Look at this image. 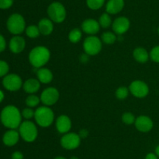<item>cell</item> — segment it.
Segmentation results:
<instances>
[{
    "label": "cell",
    "mask_w": 159,
    "mask_h": 159,
    "mask_svg": "<svg viewBox=\"0 0 159 159\" xmlns=\"http://www.w3.org/2000/svg\"><path fill=\"white\" fill-rule=\"evenodd\" d=\"M21 113L13 105H8L1 112V121L6 127L15 129L21 124Z\"/></svg>",
    "instance_id": "cell-1"
},
{
    "label": "cell",
    "mask_w": 159,
    "mask_h": 159,
    "mask_svg": "<svg viewBox=\"0 0 159 159\" xmlns=\"http://www.w3.org/2000/svg\"><path fill=\"white\" fill-rule=\"evenodd\" d=\"M51 52L44 46H37L33 48L29 54V61L35 68L43 66L49 61Z\"/></svg>",
    "instance_id": "cell-2"
},
{
    "label": "cell",
    "mask_w": 159,
    "mask_h": 159,
    "mask_svg": "<svg viewBox=\"0 0 159 159\" xmlns=\"http://www.w3.org/2000/svg\"><path fill=\"white\" fill-rule=\"evenodd\" d=\"M36 122L39 126L42 127H48L51 126L54 119L53 111L47 106H42L35 111L34 115Z\"/></svg>",
    "instance_id": "cell-3"
},
{
    "label": "cell",
    "mask_w": 159,
    "mask_h": 159,
    "mask_svg": "<svg viewBox=\"0 0 159 159\" xmlns=\"http://www.w3.org/2000/svg\"><path fill=\"white\" fill-rule=\"evenodd\" d=\"M20 135L26 142L34 141L37 139L38 131L36 125L33 122L25 121L22 123L19 129Z\"/></svg>",
    "instance_id": "cell-4"
},
{
    "label": "cell",
    "mask_w": 159,
    "mask_h": 159,
    "mask_svg": "<svg viewBox=\"0 0 159 159\" xmlns=\"http://www.w3.org/2000/svg\"><path fill=\"white\" fill-rule=\"evenodd\" d=\"M48 15L53 22L61 23L66 17V9L61 2H54L48 6Z\"/></svg>",
    "instance_id": "cell-5"
},
{
    "label": "cell",
    "mask_w": 159,
    "mask_h": 159,
    "mask_svg": "<svg viewBox=\"0 0 159 159\" xmlns=\"http://www.w3.org/2000/svg\"><path fill=\"white\" fill-rule=\"evenodd\" d=\"M7 28L12 34H20L25 30V20L23 16L19 13L12 14L7 20Z\"/></svg>",
    "instance_id": "cell-6"
},
{
    "label": "cell",
    "mask_w": 159,
    "mask_h": 159,
    "mask_svg": "<svg viewBox=\"0 0 159 159\" xmlns=\"http://www.w3.org/2000/svg\"><path fill=\"white\" fill-rule=\"evenodd\" d=\"M83 48L85 52L89 55H96L102 49V42L96 36H89L84 41Z\"/></svg>",
    "instance_id": "cell-7"
},
{
    "label": "cell",
    "mask_w": 159,
    "mask_h": 159,
    "mask_svg": "<svg viewBox=\"0 0 159 159\" xmlns=\"http://www.w3.org/2000/svg\"><path fill=\"white\" fill-rule=\"evenodd\" d=\"M80 143L81 137L75 132L65 133L61 139V145L66 150L76 149Z\"/></svg>",
    "instance_id": "cell-8"
},
{
    "label": "cell",
    "mask_w": 159,
    "mask_h": 159,
    "mask_svg": "<svg viewBox=\"0 0 159 159\" xmlns=\"http://www.w3.org/2000/svg\"><path fill=\"white\" fill-rule=\"evenodd\" d=\"M130 91L136 98H142L148 94L149 88L146 83L141 80H135L130 84Z\"/></svg>",
    "instance_id": "cell-9"
},
{
    "label": "cell",
    "mask_w": 159,
    "mask_h": 159,
    "mask_svg": "<svg viewBox=\"0 0 159 159\" xmlns=\"http://www.w3.org/2000/svg\"><path fill=\"white\" fill-rule=\"evenodd\" d=\"M2 84L5 88L10 91H16L20 89L23 85L22 79L16 74L6 75L2 80Z\"/></svg>",
    "instance_id": "cell-10"
},
{
    "label": "cell",
    "mask_w": 159,
    "mask_h": 159,
    "mask_svg": "<svg viewBox=\"0 0 159 159\" xmlns=\"http://www.w3.org/2000/svg\"><path fill=\"white\" fill-rule=\"evenodd\" d=\"M59 98V92L54 87H48L42 92L40 101L46 106H51L55 104Z\"/></svg>",
    "instance_id": "cell-11"
},
{
    "label": "cell",
    "mask_w": 159,
    "mask_h": 159,
    "mask_svg": "<svg viewBox=\"0 0 159 159\" xmlns=\"http://www.w3.org/2000/svg\"><path fill=\"white\" fill-rule=\"evenodd\" d=\"M130 25V20L127 17H120L113 21V30L116 34H123L128 31Z\"/></svg>",
    "instance_id": "cell-12"
},
{
    "label": "cell",
    "mask_w": 159,
    "mask_h": 159,
    "mask_svg": "<svg viewBox=\"0 0 159 159\" xmlns=\"http://www.w3.org/2000/svg\"><path fill=\"white\" fill-rule=\"evenodd\" d=\"M135 126L139 131L143 132H149L153 128V122L152 118L147 115H140L135 120Z\"/></svg>",
    "instance_id": "cell-13"
},
{
    "label": "cell",
    "mask_w": 159,
    "mask_h": 159,
    "mask_svg": "<svg viewBox=\"0 0 159 159\" xmlns=\"http://www.w3.org/2000/svg\"><path fill=\"white\" fill-rule=\"evenodd\" d=\"M82 29L85 33L88 34H96L100 29V25L97 20L94 19H87L84 20L82 24Z\"/></svg>",
    "instance_id": "cell-14"
},
{
    "label": "cell",
    "mask_w": 159,
    "mask_h": 159,
    "mask_svg": "<svg viewBox=\"0 0 159 159\" xmlns=\"http://www.w3.org/2000/svg\"><path fill=\"white\" fill-rule=\"evenodd\" d=\"M56 128L60 133H67L71 128V121L69 117L61 115L56 120Z\"/></svg>",
    "instance_id": "cell-15"
},
{
    "label": "cell",
    "mask_w": 159,
    "mask_h": 159,
    "mask_svg": "<svg viewBox=\"0 0 159 159\" xmlns=\"http://www.w3.org/2000/svg\"><path fill=\"white\" fill-rule=\"evenodd\" d=\"M26 46V42L23 37L20 36H14L9 41V48L11 51L16 54L22 52Z\"/></svg>",
    "instance_id": "cell-16"
},
{
    "label": "cell",
    "mask_w": 159,
    "mask_h": 159,
    "mask_svg": "<svg viewBox=\"0 0 159 159\" xmlns=\"http://www.w3.org/2000/svg\"><path fill=\"white\" fill-rule=\"evenodd\" d=\"M20 132H17L15 129H10L7 131L3 135L2 141L5 145L8 147H12L16 144L20 139Z\"/></svg>",
    "instance_id": "cell-17"
},
{
    "label": "cell",
    "mask_w": 159,
    "mask_h": 159,
    "mask_svg": "<svg viewBox=\"0 0 159 159\" xmlns=\"http://www.w3.org/2000/svg\"><path fill=\"white\" fill-rule=\"evenodd\" d=\"M124 7V0H109L106 6V10L109 14H116Z\"/></svg>",
    "instance_id": "cell-18"
},
{
    "label": "cell",
    "mask_w": 159,
    "mask_h": 159,
    "mask_svg": "<svg viewBox=\"0 0 159 159\" xmlns=\"http://www.w3.org/2000/svg\"><path fill=\"white\" fill-rule=\"evenodd\" d=\"M38 28L40 34L43 35H49L54 30V24H53L52 20L48 18L42 19L39 22Z\"/></svg>",
    "instance_id": "cell-19"
},
{
    "label": "cell",
    "mask_w": 159,
    "mask_h": 159,
    "mask_svg": "<svg viewBox=\"0 0 159 159\" xmlns=\"http://www.w3.org/2000/svg\"><path fill=\"white\" fill-rule=\"evenodd\" d=\"M40 87V81L37 79H34V78L28 79L23 84V89L28 94L36 93L37 91H38Z\"/></svg>",
    "instance_id": "cell-20"
},
{
    "label": "cell",
    "mask_w": 159,
    "mask_h": 159,
    "mask_svg": "<svg viewBox=\"0 0 159 159\" xmlns=\"http://www.w3.org/2000/svg\"><path fill=\"white\" fill-rule=\"evenodd\" d=\"M133 55L135 60L137 62H140V63L146 62L148 60L149 57H150L147 50L144 48H141V47H138V48H136L134 50Z\"/></svg>",
    "instance_id": "cell-21"
},
{
    "label": "cell",
    "mask_w": 159,
    "mask_h": 159,
    "mask_svg": "<svg viewBox=\"0 0 159 159\" xmlns=\"http://www.w3.org/2000/svg\"><path fill=\"white\" fill-rule=\"evenodd\" d=\"M38 80L43 84L51 83L53 80V73L47 68H40L37 73Z\"/></svg>",
    "instance_id": "cell-22"
},
{
    "label": "cell",
    "mask_w": 159,
    "mask_h": 159,
    "mask_svg": "<svg viewBox=\"0 0 159 159\" xmlns=\"http://www.w3.org/2000/svg\"><path fill=\"white\" fill-rule=\"evenodd\" d=\"M82 38V32L79 28H74L70 31L68 39L72 43H78Z\"/></svg>",
    "instance_id": "cell-23"
},
{
    "label": "cell",
    "mask_w": 159,
    "mask_h": 159,
    "mask_svg": "<svg viewBox=\"0 0 159 159\" xmlns=\"http://www.w3.org/2000/svg\"><path fill=\"white\" fill-rule=\"evenodd\" d=\"M99 25H100L102 27L108 28L112 23V20L110 14L107 13V12H104V13H102V15L100 16V17H99Z\"/></svg>",
    "instance_id": "cell-24"
},
{
    "label": "cell",
    "mask_w": 159,
    "mask_h": 159,
    "mask_svg": "<svg viewBox=\"0 0 159 159\" xmlns=\"http://www.w3.org/2000/svg\"><path fill=\"white\" fill-rule=\"evenodd\" d=\"M102 41L107 45H112L116 41V36L110 31L104 32L102 34Z\"/></svg>",
    "instance_id": "cell-25"
},
{
    "label": "cell",
    "mask_w": 159,
    "mask_h": 159,
    "mask_svg": "<svg viewBox=\"0 0 159 159\" xmlns=\"http://www.w3.org/2000/svg\"><path fill=\"white\" fill-rule=\"evenodd\" d=\"M105 3V0H86V4L89 9L97 10L102 8Z\"/></svg>",
    "instance_id": "cell-26"
},
{
    "label": "cell",
    "mask_w": 159,
    "mask_h": 159,
    "mask_svg": "<svg viewBox=\"0 0 159 159\" xmlns=\"http://www.w3.org/2000/svg\"><path fill=\"white\" fill-rule=\"evenodd\" d=\"M26 34L30 38H36V37H39L40 32L39 31L38 26H35V25H31L26 29Z\"/></svg>",
    "instance_id": "cell-27"
},
{
    "label": "cell",
    "mask_w": 159,
    "mask_h": 159,
    "mask_svg": "<svg viewBox=\"0 0 159 159\" xmlns=\"http://www.w3.org/2000/svg\"><path fill=\"white\" fill-rule=\"evenodd\" d=\"M129 94V89L126 87H120L116 90V97L120 100H124Z\"/></svg>",
    "instance_id": "cell-28"
},
{
    "label": "cell",
    "mask_w": 159,
    "mask_h": 159,
    "mask_svg": "<svg viewBox=\"0 0 159 159\" xmlns=\"http://www.w3.org/2000/svg\"><path fill=\"white\" fill-rule=\"evenodd\" d=\"M40 101V98H39L38 97L36 96V95H30L27 97V98L26 99V104L28 107H35L37 104H39Z\"/></svg>",
    "instance_id": "cell-29"
},
{
    "label": "cell",
    "mask_w": 159,
    "mask_h": 159,
    "mask_svg": "<svg viewBox=\"0 0 159 159\" xmlns=\"http://www.w3.org/2000/svg\"><path fill=\"white\" fill-rule=\"evenodd\" d=\"M135 120H136V118L130 112H125L122 115V121L127 125L133 124V123H135Z\"/></svg>",
    "instance_id": "cell-30"
},
{
    "label": "cell",
    "mask_w": 159,
    "mask_h": 159,
    "mask_svg": "<svg viewBox=\"0 0 159 159\" xmlns=\"http://www.w3.org/2000/svg\"><path fill=\"white\" fill-rule=\"evenodd\" d=\"M149 55H150L151 59H152L153 62H158L159 63V45L158 46L154 47V48H152Z\"/></svg>",
    "instance_id": "cell-31"
},
{
    "label": "cell",
    "mask_w": 159,
    "mask_h": 159,
    "mask_svg": "<svg viewBox=\"0 0 159 159\" xmlns=\"http://www.w3.org/2000/svg\"><path fill=\"white\" fill-rule=\"evenodd\" d=\"M9 67L7 62H5V61L0 60V77L6 76L8 73V72H9Z\"/></svg>",
    "instance_id": "cell-32"
},
{
    "label": "cell",
    "mask_w": 159,
    "mask_h": 159,
    "mask_svg": "<svg viewBox=\"0 0 159 159\" xmlns=\"http://www.w3.org/2000/svg\"><path fill=\"white\" fill-rule=\"evenodd\" d=\"M34 115H35V112L31 108H24L22 112V115L26 119H30L31 118L34 117Z\"/></svg>",
    "instance_id": "cell-33"
},
{
    "label": "cell",
    "mask_w": 159,
    "mask_h": 159,
    "mask_svg": "<svg viewBox=\"0 0 159 159\" xmlns=\"http://www.w3.org/2000/svg\"><path fill=\"white\" fill-rule=\"evenodd\" d=\"M13 4V0H0V9H9Z\"/></svg>",
    "instance_id": "cell-34"
},
{
    "label": "cell",
    "mask_w": 159,
    "mask_h": 159,
    "mask_svg": "<svg viewBox=\"0 0 159 159\" xmlns=\"http://www.w3.org/2000/svg\"><path fill=\"white\" fill-rule=\"evenodd\" d=\"M6 40H5L4 37H3L2 34H0V52L4 51L6 49Z\"/></svg>",
    "instance_id": "cell-35"
},
{
    "label": "cell",
    "mask_w": 159,
    "mask_h": 159,
    "mask_svg": "<svg viewBox=\"0 0 159 159\" xmlns=\"http://www.w3.org/2000/svg\"><path fill=\"white\" fill-rule=\"evenodd\" d=\"M12 159H23L24 157H23V153L20 152V151H15L12 154V156H11Z\"/></svg>",
    "instance_id": "cell-36"
},
{
    "label": "cell",
    "mask_w": 159,
    "mask_h": 159,
    "mask_svg": "<svg viewBox=\"0 0 159 159\" xmlns=\"http://www.w3.org/2000/svg\"><path fill=\"white\" fill-rule=\"evenodd\" d=\"M79 137H81V138H85V137H88V135H89L88 130H87V129H81V130L79 131Z\"/></svg>",
    "instance_id": "cell-37"
},
{
    "label": "cell",
    "mask_w": 159,
    "mask_h": 159,
    "mask_svg": "<svg viewBox=\"0 0 159 159\" xmlns=\"http://www.w3.org/2000/svg\"><path fill=\"white\" fill-rule=\"evenodd\" d=\"M145 159H158V157L154 153H148V154L146 155Z\"/></svg>",
    "instance_id": "cell-38"
},
{
    "label": "cell",
    "mask_w": 159,
    "mask_h": 159,
    "mask_svg": "<svg viewBox=\"0 0 159 159\" xmlns=\"http://www.w3.org/2000/svg\"><path fill=\"white\" fill-rule=\"evenodd\" d=\"M88 55H87L86 53H85V54H83L82 55V57H81V60H82V62H87V60H88Z\"/></svg>",
    "instance_id": "cell-39"
},
{
    "label": "cell",
    "mask_w": 159,
    "mask_h": 159,
    "mask_svg": "<svg viewBox=\"0 0 159 159\" xmlns=\"http://www.w3.org/2000/svg\"><path fill=\"white\" fill-rule=\"evenodd\" d=\"M155 154L159 157V145L157 146L156 148H155Z\"/></svg>",
    "instance_id": "cell-40"
},
{
    "label": "cell",
    "mask_w": 159,
    "mask_h": 159,
    "mask_svg": "<svg viewBox=\"0 0 159 159\" xmlns=\"http://www.w3.org/2000/svg\"><path fill=\"white\" fill-rule=\"evenodd\" d=\"M3 98H4V94H3L1 90H0V102H1V101H2Z\"/></svg>",
    "instance_id": "cell-41"
},
{
    "label": "cell",
    "mask_w": 159,
    "mask_h": 159,
    "mask_svg": "<svg viewBox=\"0 0 159 159\" xmlns=\"http://www.w3.org/2000/svg\"><path fill=\"white\" fill-rule=\"evenodd\" d=\"M54 159H67V158H65V157H62V156H57V157H54Z\"/></svg>",
    "instance_id": "cell-42"
},
{
    "label": "cell",
    "mask_w": 159,
    "mask_h": 159,
    "mask_svg": "<svg viewBox=\"0 0 159 159\" xmlns=\"http://www.w3.org/2000/svg\"><path fill=\"white\" fill-rule=\"evenodd\" d=\"M70 159H79V157H76V156H72V157H71Z\"/></svg>",
    "instance_id": "cell-43"
},
{
    "label": "cell",
    "mask_w": 159,
    "mask_h": 159,
    "mask_svg": "<svg viewBox=\"0 0 159 159\" xmlns=\"http://www.w3.org/2000/svg\"><path fill=\"white\" fill-rule=\"evenodd\" d=\"M158 34H159V27H158Z\"/></svg>",
    "instance_id": "cell-44"
}]
</instances>
